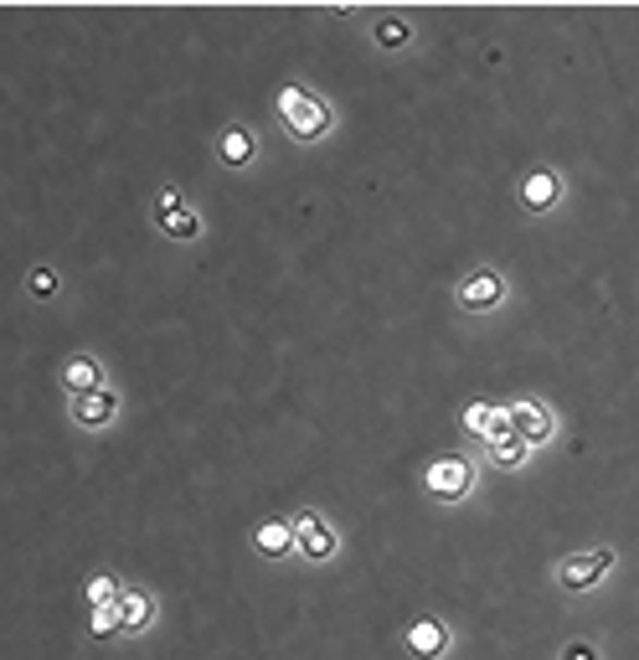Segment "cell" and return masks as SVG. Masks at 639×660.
<instances>
[{
	"mask_svg": "<svg viewBox=\"0 0 639 660\" xmlns=\"http://www.w3.org/2000/svg\"><path fill=\"white\" fill-rule=\"evenodd\" d=\"M484 424H490V403H469V408H465V433H475V439H480Z\"/></svg>",
	"mask_w": 639,
	"mask_h": 660,
	"instance_id": "obj_21",
	"label": "cell"
},
{
	"mask_svg": "<svg viewBox=\"0 0 639 660\" xmlns=\"http://www.w3.org/2000/svg\"><path fill=\"white\" fill-rule=\"evenodd\" d=\"M454 300H459V310H495V305L505 300V279L495 269H475V273L459 279Z\"/></svg>",
	"mask_w": 639,
	"mask_h": 660,
	"instance_id": "obj_4",
	"label": "cell"
},
{
	"mask_svg": "<svg viewBox=\"0 0 639 660\" xmlns=\"http://www.w3.org/2000/svg\"><path fill=\"white\" fill-rule=\"evenodd\" d=\"M160 233H165V237H181V243H192V237L201 233V217H196L192 207H175V212L160 217Z\"/></svg>",
	"mask_w": 639,
	"mask_h": 660,
	"instance_id": "obj_14",
	"label": "cell"
},
{
	"mask_svg": "<svg viewBox=\"0 0 639 660\" xmlns=\"http://www.w3.org/2000/svg\"><path fill=\"white\" fill-rule=\"evenodd\" d=\"M114 599H119L114 573H94V578H88V603H94V609H103V603H114Z\"/></svg>",
	"mask_w": 639,
	"mask_h": 660,
	"instance_id": "obj_19",
	"label": "cell"
},
{
	"mask_svg": "<svg viewBox=\"0 0 639 660\" xmlns=\"http://www.w3.org/2000/svg\"><path fill=\"white\" fill-rule=\"evenodd\" d=\"M67 413H73V424H78V428H109L119 418V392L114 388L78 392V398L67 403Z\"/></svg>",
	"mask_w": 639,
	"mask_h": 660,
	"instance_id": "obj_6",
	"label": "cell"
},
{
	"mask_svg": "<svg viewBox=\"0 0 639 660\" xmlns=\"http://www.w3.org/2000/svg\"><path fill=\"white\" fill-rule=\"evenodd\" d=\"M58 290H62V279L52 269H32V279H26V294L32 300H58Z\"/></svg>",
	"mask_w": 639,
	"mask_h": 660,
	"instance_id": "obj_18",
	"label": "cell"
},
{
	"mask_svg": "<svg viewBox=\"0 0 639 660\" xmlns=\"http://www.w3.org/2000/svg\"><path fill=\"white\" fill-rule=\"evenodd\" d=\"M88 635H94V640H114V635H124V624H119V609H114V603L94 609V620H88Z\"/></svg>",
	"mask_w": 639,
	"mask_h": 660,
	"instance_id": "obj_17",
	"label": "cell"
},
{
	"mask_svg": "<svg viewBox=\"0 0 639 660\" xmlns=\"http://www.w3.org/2000/svg\"><path fill=\"white\" fill-rule=\"evenodd\" d=\"M484 454H490V465H501V469H521L531 449H526L521 439H501V444H484Z\"/></svg>",
	"mask_w": 639,
	"mask_h": 660,
	"instance_id": "obj_16",
	"label": "cell"
},
{
	"mask_svg": "<svg viewBox=\"0 0 639 660\" xmlns=\"http://www.w3.org/2000/svg\"><path fill=\"white\" fill-rule=\"evenodd\" d=\"M175 207H186V196H181V192H160V196H156V222H160L165 212H175Z\"/></svg>",
	"mask_w": 639,
	"mask_h": 660,
	"instance_id": "obj_22",
	"label": "cell"
},
{
	"mask_svg": "<svg viewBox=\"0 0 639 660\" xmlns=\"http://www.w3.org/2000/svg\"><path fill=\"white\" fill-rule=\"evenodd\" d=\"M294 547L310 558V563H330L335 558V547H341V537H335V526H325V522H315L305 537H294Z\"/></svg>",
	"mask_w": 639,
	"mask_h": 660,
	"instance_id": "obj_12",
	"label": "cell"
},
{
	"mask_svg": "<svg viewBox=\"0 0 639 660\" xmlns=\"http://www.w3.org/2000/svg\"><path fill=\"white\" fill-rule=\"evenodd\" d=\"M253 547H258L263 558H290V552H294V531H290V522H263L258 531H253Z\"/></svg>",
	"mask_w": 639,
	"mask_h": 660,
	"instance_id": "obj_13",
	"label": "cell"
},
{
	"mask_svg": "<svg viewBox=\"0 0 639 660\" xmlns=\"http://www.w3.org/2000/svg\"><path fill=\"white\" fill-rule=\"evenodd\" d=\"M253 156H258V139H253L248 124H228L217 135V160L222 166H253Z\"/></svg>",
	"mask_w": 639,
	"mask_h": 660,
	"instance_id": "obj_11",
	"label": "cell"
},
{
	"mask_svg": "<svg viewBox=\"0 0 639 660\" xmlns=\"http://www.w3.org/2000/svg\"><path fill=\"white\" fill-rule=\"evenodd\" d=\"M505 413H511V433H516L526 449L546 444V439L557 433V418H552V408H542V403H516V408H505Z\"/></svg>",
	"mask_w": 639,
	"mask_h": 660,
	"instance_id": "obj_5",
	"label": "cell"
},
{
	"mask_svg": "<svg viewBox=\"0 0 639 660\" xmlns=\"http://www.w3.org/2000/svg\"><path fill=\"white\" fill-rule=\"evenodd\" d=\"M562 660H599V650H593V645H567V650H562Z\"/></svg>",
	"mask_w": 639,
	"mask_h": 660,
	"instance_id": "obj_23",
	"label": "cell"
},
{
	"mask_svg": "<svg viewBox=\"0 0 639 660\" xmlns=\"http://www.w3.org/2000/svg\"><path fill=\"white\" fill-rule=\"evenodd\" d=\"M279 119H284V130H290L294 139H325L330 135V109L325 98L310 94V88H279Z\"/></svg>",
	"mask_w": 639,
	"mask_h": 660,
	"instance_id": "obj_1",
	"label": "cell"
},
{
	"mask_svg": "<svg viewBox=\"0 0 639 660\" xmlns=\"http://www.w3.org/2000/svg\"><path fill=\"white\" fill-rule=\"evenodd\" d=\"M62 388H67V398H78V392H98V388H109V371H103L98 356L78 351V356H67V362H62Z\"/></svg>",
	"mask_w": 639,
	"mask_h": 660,
	"instance_id": "obj_8",
	"label": "cell"
},
{
	"mask_svg": "<svg viewBox=\"0 0 639 660\" xmlns=\"http://www.w3.org/2000/svg\"><path fill=\"white\" fill-rule=\"evenodd\" d=\"M480 439H484V444H501V439H516V433H511V413H505V408H490V424H484Z\"/></svg>",
	"mask_w": 639,
	"mask_h": 660,
	"instance_id": "obj_20",
	"label": "cell"
},
{
	"mask_svg": "<svg viewBox=\"0 0 639 660\" xmlns=\"http://www.w3.org/2000/svg\"><path fill=\"white\" fill-rule=\"evenodd\" d=\"M119 624H124V635H139V630H150L156 624V594L150 588H119Z\"/></svg>",
	"mask_w": 639,
	"mask_h": 660,
	"instance_id": "obj_9",
	"label": "cell"
},
{
	"mask_svg": "<svg viewBox=\"0 0 639 660\" xmlns=\"http://www.w3.org/2000/svg\"><path fill=\"white\" fill-rule=\"evenodd\" d=\"M407 41H413V26H407V16H382V21H377V47L403 52Z\"/></svg>",
	"mask_w": 639,
	"mask_h": 660,
	"instance_id": "obj_15",
	"label": "cell"
},
{
	"mask_svg": "<svg viewBox=\"0 0 639 660\" xmlns=\"http://www.w3.org/2000/svg\"><path fill=\"white\" fill-rule=\"evenodd\" d=\"M407 650H413V656L418 660H439L448 650V624L444 620H433V614H423V620H413L407 624Z\"/></svg>",
	"mask_w": 639,
	"mask_h": 660,
	"instance_id": "obj_10",
	"label": "cell"
},
{
	"mask_svg": "<svg viewBox=\"0 0 639 660\" xmlns=\"http://www.w3.org/2000/svg\"><path fill=\"white\" fill-rule=\"evenodd\" d=\"M609 567H614V552H609V547H593V552H578V558L557 563V583L567 594H582V588H593Z\"/></svg>",
	"mask_w": 639,
	"mask_h": 660,
	"instance_id": "obj_3",
	"label": "cell"
},
{
	"mask_svg": "<svg viewBox=\"0 0 639 660\" xmlns=\"http://www.w3.org/2000/svg\"><path fill=\"white\" fill-rule=\"evenodd\" d=\"M562 201V175L552 171V166H542V171H526L521 175V207L526 212H552V207H557Z\"/></svg>",
	"mask_w": 639,
	"mask_h": 660,
	"instance_id": "obj_7",
	"label": "cell"
},
{
	"mask_svg": "<svg viewBox=\"0 0 639 660\" xmlns=\"http://www.w3.org/2000/svg\"><path fill=\"white\" fill-rule=\"evenodd\" d=\"M423 486L428 496H439V501H465L469 490H475V465L469 460H433V465L423 469Z\"/></svg>",
	"mask_w": 639,
	"mask_h": 660,
	"instance_id": "obj_2",
	"label": "cell"
}]
</instances>
